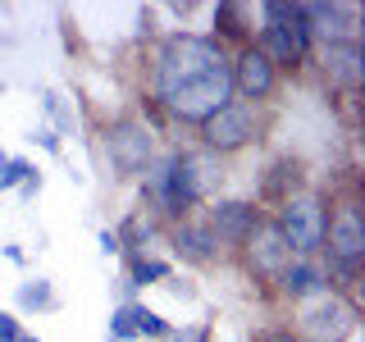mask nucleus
I'll return each mask as SVG.
<instances>
[{"instance_id": "9d476101", "label": "nucleus", "mask_w": 365, "mask_h": 342, "mask_svg": "<svg viewBox=\"0 0 365 342\" xmlns=\"http://www.w3.org/2000/svg\"><path fill=\"white\" fill-rule=\"evenodd\" d=\"M165 251H174V260L187 265V269H215L224 260V251H220V242H215V233L205 228L201 210L165 228Z\"/></svg>"}, {"instance_id": "f03ea898", "label": "nucleus", "mask_w": 365, "mask_h": 342, "mask_svg": "<svg viewBox=\"0 0 365 342\" xmlns=\"http://www.w3.org/2000/svg\"><path fill=\"white\" fill-rule=\"evenodd\" d=\"M329 228L319 265L329 269H365V214H361V187L351 178L347 192H329Z\"/></svg>"}, {"instance_id": "0eeeda50", "label": "nucleus", "mask_w": 365, "mask_h": 342, "mask_svg": "<svg viewBox=\"0 0 365 342\" xmlns=\"http://www.w3.org/2000/svg\"><path fill=\"white\" fill-rule=\"evenodd\" d=\"M201 219L215 233V242H220L224 256H237V251L247 247V237L256 233V224L265 219V210L251 197H215L210 205H201Z\"/></svg>"}, {"instance_id": "ddd939ff", "label": "nucleus", "mask_w": 365, "mask_h": 342, "mask_svg": "<svg viewBox=\"0 0 365 342\" xmlns=\"http://www.w3.org/2000/svg\"><path fill=\"white\" fill-rule=\"evenodd\" d=\"M306 187H311L306 160L302 155H274L256 178V205L269 214V210H279L288 197H297V192H306Z\"/></svg>"}, {"instance_id": "4468645a", "label": "nucleus", "mask_w": 365, "mask_h": 342, "mask_svg": "<svg viewBox=\"0 0 365 342\" xmlns=\"http://www.w3.org/2000/svg\"><path fill=\"white\" fill-rule=\"evenodd\" d=\"M269 288L283 306H302V301H311V296L329 292V279H324V265H319V260H292Z\"/></svg>"}, {"instance_id": "7ed1b4c3", "label": "nucleus", "mask_w": 365, "mask_h": 342, "mask_svg": "<svg viewBox=\"0 0 365 342\" xmlns=\"http://www.w3.org/2000/svg\"><path fill=\"white\" fill-rule=\"evenodd\" d=\"M329 192L324 187H306L288 197L279 205V210H269V219L279 224L283 242L292 247L297 260H319V251H324V228H329Z\"/></svg>"}, {"instance_id": "c85d7f7f", "label": "nucleus", "mask_w": 365, "mask_h": 342, "mask_svg": "<svg viewBox=\"0 0 365 342\" xmlns=\"http://www.w3.org/2000/svg\"><path fill=\"white\" fill-rule=\"evenodd\" d=\"M101 251H106V256H119V237H114V228H101Z\"/></svg>"}, {"instance_id": "f257e3e1", "label": "nucleus", "mask_w": 365, "mask_h": 342, "mask_svg": "<svg viewBox=\"0 0 365 342\" xmlns=\"http://www.w3.org/2000/svg\"><path fill=\"white\" fill-rule=\"evenodd\" d=\"M142 100L169 128L197 133L215 110L233 100V51H224L210 32L165 28L146 46Z\"/></svg>"}, {"instance_id": "412c9836", "label": "nucleus", "mask_w": 365, "mask_h": 342, "mask_svg": "<svg viewBox=\"0 0 365 342\" xmlns=\"http://www.w3.org/2000/svg\"><path fill=\"white\" fill-rule=\"evenodd\" d=\"M41 105H46V114L55 119V133H68V128H73V114H68L64 96H60L55 87H46V91H41Z\"/></svg>"}, {"instance_id": "f8f14e48", "label": "nucleus", "mask_w": 365, "mask_h": 342, "mask_svg": "<svg viewBox=\"0 0 365 342\" xmlns=\"http://www.w3.org/2000/svg\"><path fill=\"white\" fill-rule=\"evenodd\" d=\"M311 60L319 64V78L334 96H361V73H365V51L361 41H342V46H315Z\"/></svg>"}, {"instance_id": "aec40b11", "label": "nucleus", "mask_w": 365, "mask_h": 342, "mask_svg": "<svg viewBox=\"0 0 365 342\" xmlns=\"http://www.w3.org/2000/svg\"><path fill=\"white\" fill-rule=\"evenodd\" d=\"M32 169L37 165H28V160H19V155H0V192H14Z\"/></svg>"}, {"instance_id": "cd10ccee", "label": "nucleus", "mask_w": 365, "mask_h": 342, "mask_svg": "<svg viewBox=\"0 0 365 342\" xmlns=\"http://www.w3.org/2000/svg\"><path fill=\"white\" fill-rule=\"evenodd\" d=\"M0 251H5V260H9V265H28V251H23V247H14V242H0Z\"/></svg>"}, {"instance_id": "a211bd4d", "label": "nucleus", "mask_w": 365, "mask_h": 342, "mask_svg": "<svg viewBox=\"0 0 365 342\" xmlns=\"http://www.w3.org/2000/svg\"><path fill=\"white\" fill-rule=\"evenodd\" d=\"M14 301H19V311H23V315L60 311V296H55V283H51V279H28V283H19Z\"/></svg>"}, {"instance_id": "5701e85b", "label": "nucleus", "mask_w": 365, "mask_h": 342, "mask_svg": "<svg viewBox=\"0 0 365 342\" xmlns=\"http://www.w3.org/2000/svg\"><path fill=\"white\" fill-rule=\"evenodd\" d=\"M251 342H297V333H292L288 324H269V328H256Z\"/></svg>"}, {"instance_id": "dca6fc26", "label": "nucleus", "mask_w": 365, "mask_h": 342, "mask_svg": "<svg viewBox=\"0 0 365 342\" xmlns=\"http://www.w3.org/2000/svg\"><path fill=\"white\" fill-rule=\"evenodd\" d=\"M210 14H215L210 37L220 41L224 51H242V46H251V32H256V23H251V9L242 5V0H220Z\"/></svg>"}, {"instance_id": "393cba45", "label": "nucleus", "mask_w": 365, "mask_h": 342, "mask_svg": "<svg viewBox=\"0 0 365 342\" xmlns=\"http://www.w3.org/2000/svg\"><path fill=\"white\" fill-rule=\"evenodd\" d=\"M23 338V319L14 311H0V342H19Z\"/></svg>"}, {"instance_id": "4be33fe9", "label": "nucleus", "mask_w": 365, "mask_h": 342, "mask_svg": "<svg viewBox=\"0 0 365 342\" xmlns=\"http://www.w3.org/2000/svg\"><path fill=\"white\" fill-rule=\"evenodd\" d=\"M110 342H133V315H128V306H114V311H110Z\"/></svg>"}, {"instance_id": "2eb2a0df", "label": "nucleus", "mask_w": 365, "mask_h": 342, "mask_svg": "<svg viewBox=\"0 0 365 342\" xmlns=\"http://www.w3.org/2000/svg\"><path fill=\"white\" fill-rule=\"evenodd\" d=\"M114 237H119V256H160L165 251V224L151 210H128Z\"/></svg>"}, {"instance_id": "1a4fd4ad", "label": "nucleus", "mask_w": 365, "mask_h": 342, "mask_svg": "<svg viewBox=\"0 0 365 342\" xmlns=\"http://www.w3.org/2000/svg\"><path fill=\"white\" fill-rule=\"evenodd\" d=\"M302 14L311 28V46L361 41V9L347 0H302Z\"/></svg>"}, {"instance_id": "c756f323", "label": "nucleus", "mask_w": 365, "mask_h": 342, "mask_svg": "<svg viewBox=\"0 0 365 342\" xmlns=\"http://www.w3.org/2000/svg\"><path fill=\"white\" fill-rule=\"evenodd\" d=\"M19 342H41V338H32V333H23V338H19Z\"/></svg>"}, {"instance_id": "a878e982", "label": "nucleus", "mask_w": 365, "mask_h": 342, "mask_svg": "<svg viewBox=\"0 0 365 342\" xmlns=\"http://www.w3.org/2000/svg\"><path fill=\"white\" fill-rule=\"evenodd\" d=\"M32 142L46 146L51 155H64V142H60V133H55V128H37V133H32Z\"/></svg>"}, {"instance_id": "39448f33", "label": "nucleus", "mask_w": 365, "mask_h": 342, "mask_svg": "<svg viewBox=\"0 0 365 342\" xmlns=\"http://www.w3.org/2000/svg\"><path fill=\"white\" fill-rule=\"evenodd\" d=\"M101 151H106V165L119 182H137L146 174V165L155 160V133L146 128L142 119L128 110V114H114V119L101 128Z\"/></svg>"}, {"instance_id": "6ab92c4d", "label": "nucleus", "mask_w": 365, "mask_h": 342, "mask_svg": "<svg viewBox=\"0 0 365 342\" xmlns=\"http://www.w3.org/2000/svg\"><path fill=\"white\" fill-rule=\"evenodd\" d=\"M128 315H133V338H146V342H165L174 333V324H169L160 311H151L146 301H128Z\"/></svg>"}, {"instance_id": "6e6552de", "label": "nucleus", "mask_w": 365, "mask_h": 342, "mask_svg": "<svg viewBox=\"0 0 365 342\" xmlns=\"http://www.w3.org/2000/svg\"><path fill=\"white\" fill-rule=\"evenodd\" d=\"M237 260H242V269H247V279H251V283H265V288H269V283L279 279V274L288 269L297 256H292V247L283 242L279 224H274L269 214H265V219L256 224V233L247 237V247L237 251Z\"/></svg>"}, {"instance_id": "423d86ee", "label": "nucleus", "mask_w": 365, "mask_h": 342, "mask_svg": "<svg viewBox=\"0 0 365 342\" xmlns=\"http://www.w3.org/2000/svg\"><path fill=\"white\" fill-rule=\"evenodd\" d=\"M292 333L297 342H351L361 328V306L351 296L338 292H319L311 301L292 306Z\"/></svg>"}, {"instance_id": "b1692460", "label": "nucleus", "mask_w": 365, "mask_h": 342, "mask_svg": "<svg viewBox=\"0 0 365 342\" xmlns=\"http://www.w3.org/2000/svg\"><path fill=\"white\" fill-rule=\"evenodd\" d=\"M165 342H215V338H210V324H192V328H174Z\"/></svg>"}, {"instance_id": "20e7f679", "label": "nucleus", "mask_w": 365, "mask_h": 342, "mask_svg": "<svg viewBox=\"0 0 365 342\" xmlns=\"http://www.w3.org/2000/svg\"><path fill=\"white\" fill-rule=\"evenodd\" d=\"M265 133H269V114L265 110L247 105V100H228L224 110H215L197 128V146L215 151L220 160H233V155L251 151V146H260Z\"/></svg>"}, {"instance_id": "f3484780", "label": "nucleus", "mask_w": 365, "mask_h": 342, "mask_svg": "<svg viewBox=\"0 0 365 342\" xmlns=\"http://www.w3.org/2000/svg\"><path fill=\"white\" fill-rule=\"evenodd\" d=\"M174 274V260L165 256H123V283L137 292V288H155Z\"/></svg>"}, {"instance_id": "bb28decb", "label": "nucleus", "mask_w": 365, "mask_h": 342, "mask_svg": "<svg viewBox=\"0 0 365 342\" xmlns=\"http://www.w3.org/2000/svg\"><path fill=\"white\" fill-rule=\"evenodd\" d=\"M19 192H23V201H32V197H37V192H41V169H32V174L19 182Z\"/></svg>"}, {"instance_id": "9b49d317", "label": "nucleus", "mask_w": 365, "mask_h": 342, "mask_svg": "<svg viewBox=\"0 0 365 342\" xmlns=\"http://www.w3.org/2000/svg\"><path fill=\"white\" fill-rule=\"evenodd\" d=\"M279 87H283V78L274 73V64L256 51V46L233 51V100H247V105L265 110L269 100L279 96Z\"/></svg>"}]
</instances>
